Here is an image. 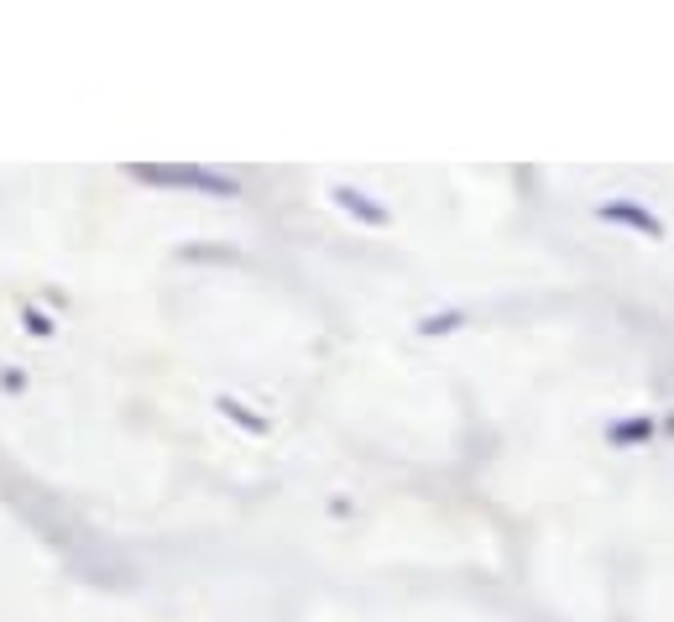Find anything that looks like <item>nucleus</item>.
<instances>
[{"label":"nucleus","instance_id":"4","mask_svg":"<svg viewBox=\"0 0 674 622\" xmlns=\"http://www.w3.org/2000/svg\"><path fill=\"white\" fill-rule=\"evenodd\" d=\"M654 434H659V424L643 419V413H633V419H617V424L607 429V440H612V445H643V440H654Z\"/></svg>","mask_w":674,"mask_h":622},{"label":"nucleus","instance_id":"5","mask_svg":"<svg viewBox=\"0 0 674 622\" xmlns=\"http://www.w3.org/2000/svg\"><path fill=\"white\" fill-rule=\"evenodd\" d=\"M215 408L225 413V419H236V424H241L246 434H267V429H272V424L262 419V413H251L246 403H236V398H230V393H220V398H215Z\"/></svg>","mask_w":674,"mask_h":622},{"label":"nucleus","instance_id":"1","mask_svg":"<svg viewBox=\"0 0 674 622\" xmlns=\"http://www.w3.org/2000/svg\"><path fill=\"white\" fill-rule=\"evenodd\" d=\"M131 178H142V183H162V189H199V194H241V183L236 178H220V173H204V168H147V163H136L126 168Z\"/></svg>","mask_w":674,"mask_h":622},{"label":"nucleus","instance_id":"2","mask_svg":"<svg viewBox=\"0 0 674 622\" xmlns=\"http://www.w3.org/2000/svg\"><path fill=\"white\" fill-rule=\"evenodd\" d=\"M596 220L627 225V230H638V236H648V241H664V220L648 210V204H638V199H607V204L596 210Z\"/></svg>","mask_w":674,"mask_h":622},{"label":"nucleus","instance_id":"3","mask_svg":"<svg viewBox=\"0 0 674 622\" xmlns=\"http://www.w3.org/2000/svg\"><path fill=\"white\" fill-rule=\"evenodd\" d=\"M330 199H335V210H345V215L361 220V225H387V220H392L387 204H382V199H371V194H361L356 183H335Z\"/></svg>","mask_w":674,"mask_h":622},{"label":"nucleus","instance_id":"6","mask_svg":"<svg viewBox=\"0 0 674 622\" xmlns=\"http://www.w3.org/2000/svg\"><path fill=\"white\" fill-rule=\"evenodd\" d=\"M466 325V309H445V314H429L424 325H418V335L424 340H439V335H450V330H460Z\"/></svg>","mask_w":674,"mask_h":622},{"label":"nucleus","instance_id":"7","mask_svg":"<svg viewBox=\"0 0 674 622\" xmlns=\"http://www.w3.org/2000/svg\"><path fill=\"white\" fill-rule=\"evenodd\" d=\"M21 319H27V330H32V335H53V319H48V314H37V309H21Z\"/></svg>","mask_w":674,"mask_h":622}]
</instances>
